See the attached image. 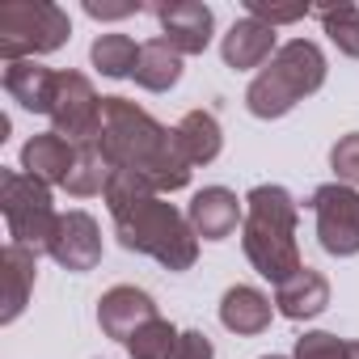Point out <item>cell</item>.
<instances>
[{
  "label": "cell",
  "instance_id": "27",
  "mask_svg": "<svg viewBox=\"0 0 359 359\" xmlns=\"http://www.w3.org/2000/svg\"><path fill=\"white\" fill-rule=\"evenodd\" d=\"M309 9L304 5H266V0H245V18H258L266 26H287V22H300Z\"/></svg>",
  "mask_w": 359,
  "mask_h": 359
},
{
  "label": "cell",
  "instance_id": "26",
  "mask_svg": "<svg viewBox=\"0 0 359 359\" xmlns=\"http://www.w3.org/2000/svg\"><path fill=\"white\" fill-rule=\"evenodd\" d=\"M330 169H334V182H346V187L359 191V131L342 135L330 148Z\"/></svg>",
  "mask_w": 359,
  "mask_h": 359
},
{
  "label": "cell",
  "instance_id": "13",
  "mask_svg": "<svg viewBox=\"0 0 359 359\" xmlns=\"http://www.w3.org/2000/svg\"><path fill=\"white\" fill-rule=\"evenodd\" d=\"M187 220H191L195 237L224 241V237L237 233V224L245 220V212H241V203H237V195L229 187H203V191H195V199L187 208Z\"/></svg>",
  "mask_w": 359,
  "mask_h": 359
},
{
  "label": "cell",
  "instance_id": "9",
  "mask_svg": "<svg viewBox=\"0 0 359 359\" xmlns=\"http://www.w3.org/2000/svg\"><path fill=\"white\" fill-rule=\"evenodd\" d=\"M148 13L161 22V39L177 55H203L216 34V13L199 0H169V5H152Z\"/></svg>",
  "mask_w": 359,
  "mask_h": 359
},
{
  "label": "cell",
  "instance_id": "5",
  "mask_svg": "<svg viewBox=\"0 0 359 359\" xmlns=\"http://www.w3.org/2000/svg\"><path fill=\"white\" fill-rule=\"evenodd\" d=\"M72 39V22L51 0H9L0 5V60L18 64L51 55Z\"/></svg>",
  "mask_w": 359,
  "mask_h": 359
},
{
  "label": "cell",
  "instance_id": "10",
  "mask_svg": "<svg viewBox=\"0 0 359 359\" xmlns=\"http://www.w3.org/2000/svg\"><path fill=\"white\" fill-rule=\"evenodd\" d=\"M47 254L72 271V275H85L102 262V229L89 212H60L55 220V233H51V245Z\"/></svg>",
  "mask_w": 359,
  "mask_h": 359
},
{
  "label": "cell",
  "instance_id": "8",
  "mask_svg": "<svg viewBox=\"0 0 359 359\" xmlns=\"http://www.w3.org/2000/svg\"><path fill=\"white\" fill-rule=\"evenodd\" d=\"M317 216V241L334 258H355L359 254V191L346 182H325L309 199Z\"/></svg>",
  "mask_w": 359,
  "mask_h": 359
},
{
  "label": "cell",
  "instance_id": "4",
  "mask_svg": "<svg viewBox=\"0 0 359 359\" xmlns=\"http://www.w3.org/2000/svg\"><path fill=\"white\" fill-rule=\"evenodd\" d=\"M321 85H325V55H321V47L313 39H292L250 81L245 110L254 118H283L304 97H313Z\"/></svg>",
  "mask_w": 359,
  "mask_h": 359
},
{
  "label": "cell",
  "instance_id": "7",
  "mask_svg": "<svg viewBox=\"0 0 359 359\" xmlns=\"http://www.w3.org/2000/svg\"><path fill=\"white\" fill-rule=\"evenodd\" d=\"M102 102L106 97H97V89H93V81L85 72L64 68V72H55L47 118L55 123V131L64 140H72V144H97V135H102Z\"/></svg>",
  "mask_w": 359,
  "mask_h": 359
},
{
  "label": "cell",
  "instance_id": "28",
  "mask_svg": "<svg viewBox=\"0 0 359 359\" xmlns=\"http://www.w3.org/2000/svg\"><path fill=\"white\" fill-rule=\"evenodd\" d=\"M169 359H216V346L203 330H182V338H177Z\"/></svg>",
  "mask_w": 359,
  "mask_h": 359
},
{
  "label": "cell",
  "instance_id": "24",
  "mask_svg": "<svg viewBox=\"0 0 359 359\" xmlns=\"http://www.w3.org/2000/svg\"><path fill=\"white\" fill-rule=\"evenodd\" d=\"M317 18H321V30L330 34V43L342 55L359 60V9L355 5H334V9H317Z\"/></svg>",
  "mask_w": 359,
  "mask_h": 359
},
{
  "label": "cell",
  "instance_id": "16",
  "mask_svg": "<svg viewBox=\"0 0 359 359\" xmlns=\"http://www.w3.org/2000/svg\"><path fill=\"white\" fill-rule=\"evenodd\" d=\"M173 144L182 152V161L195 169V165H212L224 148V131H220V118L212 110H187L173 127Z\"/></svg>",
  "mask_w": 359,
  "mask_h": 359
},
{
  "label": "cell",
  "instance_id": "2",
  "mask_svg": "<svg viewBox=\"0 0 359 359\" xmlns=\"http://www.w3.org/2000/svg\"><path fill=\"white\" fill-rule=\"evenodd\" d=\"M296 220H300V208L283 187H254L245 195L241 250L250 266L262 279H271L275 287L304 271V258L296 245Z\"/></svg>",
  "mask_w": 359,
  "mask_h": 359
},
{
  "label": "cell",
  "instance_id": "6",
  "mask_svg": "<svg viewBox=\"0 0 359 359\" xmlns=\"http://www.w3.org/2000/svg\"><path fill=\"white\" fill-rule=\"evenodd\" d=\"M0 212H5V224H9V241L47 254L60 220L47 182L30 177L26 169H0Z\"/></svg>",
  "mask_w": 359,
  "mask_h": 359
},
{
  "label": "cell",
  "instance_id": "29",
  "mask_svg": "<svg viewBox=\"0 0 359 359\" xmlns=\"http://www.w3.org/2000/svg\"><path fill=\"white\" fill-rule=\"evenodd\" d=\"M85 13L97 18V22H118V18H131V13H144V5H102V0H85Z\"/></svg>",
  "mask_w": 359,
  "mask_h": 359
},
{
  "label": "cell",
  "instance_id": "25",
  "mask_svg": "<svg viewBox=\"0 0 359 359\" xmlns=\"http://www.w3.org/2000/svg\"><path fill=\"white\" fill-rule=\"evenodd\" d=\"M292 359H359V338H338V334L313 330V334L296 338Z\"/></svg>",
  "mask_w": 359,
  "mask_h": 359
},
{
  "label": "cell",
  "instance_id": "21",
  "mask_svg": "<svg viewBox=\"0 0 359 359\" xmlns=\"http://www.w3.org/2000/svg\"><path fill=\"white\" fill-rule=\"evenodd\" d=\"M110 177H114V165L106 161V152H102L97 144H81V152H76V165H72V173H68L64 191H68V195H76V199L106 195Z\"/></svg>",
  "mask_w": 359,
  "mask_h": 359
},
{
  "label": "cell",
  "instance_id": "23",
  "mask_svg": "<svg viewBox=\"0 0 359 359\" xmlns=\"http://www.w3.org/2000/svg\"><path fill=\"white\" fill-rule=\"evenodd\" d=\"M177 338H182V330H177L173 321H165V317H156L144 330H135L123 346H127L131 359H169L173 346H177Z\"/></svg>",
  "mask_w": 359,
  "mask_h": 359
},
{
  "label": "cell",
  "instance_id": "15",
  "mask_svg": "<svg viewBox=\"0 0 359 359\" xmlns=\"http://www.w3.org/2000/svg\"><path fill=\"white\" fill-rule=\"evenodd\" d=\"M0 275H5V309H0V321L13 325L26 313V304H30L34 275H39V250L9 241L5 250H0Z\"/></svg>",
  "mask_w": 359,
  "mask_h": 359
},
{
  "label": "cell",
  "instance_id": "17",
  "mask_svg": "<svg viewBox=\"0 0 359 359\" xmlns=\"http://www.w3.org/2000/svg\"><path fill=\"white\" fill-rule=\"evenodd\" d=\"M325 304H330V279L313 266H304L300 275L275 287V313H283L287 321H309L325 313Z\"/></svg>",
  "mask_w": 359,
  "mask_h": 359
},
{
  "label": "cell",
  "instance_id": "1",
  "mask_svg": "<svg viewBox=\"0 0 359 359\" xmlns=\"http://www.w3.org/2000/svg\"><path fill=\"white\" fill-rule=\"evenodd\" d=\"M97 148L106 152V161L114 169H131V173L148 177L156 195L191 187V165L182 161V152L173 144V127L156 123L144 106H135L127 97L102 102Z\"/></svg>",
  "mask_w": 359,
  "mask_h": 359
},
{
  "label": "cell",
  "instance_id": "12",
  "mask_svg": "<svg viewBox=\"0 0 359 359\" xmlns=\"http://www.w3.org/2000/svg\"><path fill=\"white\" fill-rule=\"evenodd\" d=\"M279 51V34L275 26L258 22V18H241L229 26L224 43H220V55L233 72H250V68H266L271 55Z\"/></svg>",
  "mask_w": 359,
  "mask_h": 359
},
{
  "label": "cell",
  "instance_id": "30",
  "mask_svg": "<svg viewBox=\"0 0 359 359\" xmlns=\"http://www.w3.org/2000/svg\"><path fill=\"white\" fill-rule=\"evenodd\" d=\"M262 359H287V355H262Z\"/></svg>",
  "mask_w": 359,
  "mask_h": 359
},
{
  "label": "cell",
  "instance_id": "22",
  "mask_svg": "<svg viewBox=\"0 0 359 359\" xmlns=\"http://www.w3.org/2000/svg\"><path fill=\"white\" fill-rule=\"evenodd\" d=\"M93 68L110 81H123V76H135V60H140V47L131 34H97L93 51H89Z\"/></svg>",
  "mask_w": 359,
  "mask_h": 359
},
{
  "label": "cell",
  "instance_id": "18",
  "mask_svg": "<svg viewBox=\"0 0 359 359\" xmlns=\"http://www.w3.org/2000/svg\"><path fill=\"white\" fill-rule=\"evenodd\" d=\"M271 317H275L271 296H262V292L250 287V283L229 287L224 300H220V321H224V330H233V334H241V338L262 334V330L271 325Z\"/></svg>",
  "mask_w": 359,
  "mask_h": 359
},
{
  "label": "cell",
  "instance_id": "20",
  "mask_svg": "<svg viewBox=\"0 0 359 359\" xmlns=\"http://www.w3.org/2000/svg\"><path fill=\"white\" fill-rule=\"evenodd\" d=\"M182 81V55H177L165 39H148L140 43V60H135V85L148 93H169Z\"/></svg>",
  "mask_w": 359,
  "mask_h": 359
},
{
  "label": "cell",
  "instance_id": "3",
  "mask_svg": "<svg viewBox=\"0 0 359 359\" xmlns=\"http://www.w3.org/2000/svg\"><path fill=\"white\" fill-rule=\"evenodd\" d=\"M110 216H114V233H118V245L123 250L148 254L165 271H191L195 266L199 237H195L191 220L177 212L173 203H165L161 195L131 199V203L114 208Z\"/></svg>",
  "mask_w": 359,
  "mask_h": 359
},
{
  "label": "cell",
  "instance_id": "19",
  "mask_svg": "<svg viewBox=\"0 0 359 359\" xmlns=\"http://www.w3.org/2000/svg\"><path fill=\"white\" fill-rule=\"evenodd\" d=\"M51 89H55V72L43 68L39 60H18L5 64V93L30 110V114H47L51 110Z\"/></svg>",
  "mask_w": 359,
  "mask_h": 359
},
{
  "label": "cell",
  "instance_id": "14",
  "mask_svg": "<svg viewBox=\"0 0 359 359\" xmlns=\"http://www.w3.org/2000/svg\"><path fill=\"white\" fill-rule=\"evenodd\" d=\"M76 152H81V144L64 140L60 131H39L22 144V169L47 187H64L76 165Z\"/></svg>",
  "mask_w": 359,
  "mask_h": 359
},
{
  "label": "cell",
  "instance_id": "11",
  "mask_svg": "<svg viewBox=\"0 0 359 359\" xmlns=\"http://www.w3.org/2000/svg\"><path fill=\"white\" fill-rule=\"evenodd\" d=\"M156 317H161L156 313V300L144 287H131V283H118V287L102 292V300H97V325L114 342H127L135 330H144Z\"/></svg>",
  "mask_w": 359,
  "mask_h": 359
}]
</instances>
